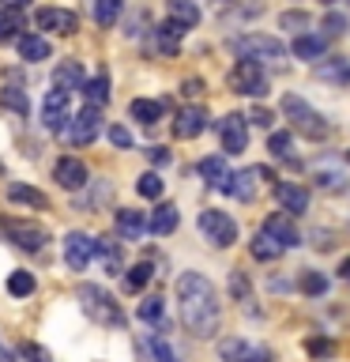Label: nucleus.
Here are the masks:
<instances>
[{"mask_svg": "<svg viewBox=\"0 0 350 362\" xmlns=\"http://www.w3.org/2000/svg\"><path fill=\"white\" fill-rule=\"evenodd\" d=\"M177 302H181V317H185L192 336L207 339L219 332V294H215L211 279H203L200 272L177 276Z\"/></svg>", "mask_w": 350, "mask_h": 362, "instance_id": "obj_1", "label": "nucleus"}, {"mask_svg": "<svg viewBox=\"0 0 350 362\" xmlns=\"http://www.w3.org/2000/svg\"><path fill=\"white\" fill-rule=\"evenodd\" d=\"M79 305H83V313L98 325H109V328L124 325V313H121V305L113 302V294L95 287V283H83V287H79Z\"/></svg>", "mask_w": 350, "mask_h": 362, "instance_id": "obj_2", "label": "nucleus"}, {"mask_svg": "<svg viewBox=\"0 0 350 362\" xmlns=\"http://www.w3.org/2000/svg\"><path fill=\"white\" fill-rule=\"evenodd\" d=\"M282 113H286V121H290L298 132L309 136V140H327V132H332V124H327L313 106H305L298 95H286V98H282Z\"/></svg>", "mask_w": 350, "mask_h": 362, "instance_id": "obj_3", "label": "nucleus"}, {"mask_svg": "<svg viewBox=\"0 0 350 362\" xmlns=\"http://www.w3.org/2000/svg\"><path fill=\"white\" fill-rule=\"evenodd\" d=\"M234 49L241 61H282V42L279 38H271V34H245V38H237L234 42Z\"/></svg>", "mask_w": 350, "mask_h": 362, "instance_id": "obj_4", "label": "nucleus"}, {"mask_svg": "<svg viewBox=\"0 0 350 362\" xmlns=\"http://www.w3.org/2000/svg\"><path fill=\"white\" fill-rule=\"evenodd\" d=\"M200 234L207 238L215 249H226V245L237 242V223H234L226 211L207 208V211H200Z\"/></svg>", "mask_w": 350, "mask_h": 362, "instance_id": "obj_5", "label": "nucleus"}, {"mask_svg": "<svg viewBox=\"0 0 350 362\" xmlns=\"http://www.w3.org/2000/svg\"><path fill=\"white\" fill-rule=\"evenodd\" d=\"M230 87L237 90V95H267V79H264V68H260L256 61H237L234 72H230Z\"/></svg>", "mask_w": 350, "mask_h": 362, "instance_id": "obj_6", "label": "nucleus"}, {"mask_svg": "<svg viewBox=\"0 0 350 362\" xmlns=\"http://www.w3.org/2000/svg\"><path fill=\"white\" fill-rule=\"evenodd\" d=\"M4 234L19 249H27V253H38V249L49 242V230L38 226V223H27V219H4Z\"/></svg>", "mask_w": 350, "mask_h": 362, "instance_id": "obj_7", "label": "nucleus"}, {"mask_svg": "<svg viewBox=\"0 0 350 362\" xmlns=\"http://www.w3.org/2000/svg\"><path fill=\"white\" fill-rule=\"evenodd\" d=\"M95 253H98V242L90 234L72 230L64 238V260H68V268H72V272H83L90 260H95Z\"/></svg>", "mask_w": 350, "mask_h": 362, "instance_id": "obj_8", "label": "nucleus"}, {"mask_svg": "<svg viewBox=\"0 0 350 362\" xmlns=\"http://www.w3.org/2000/svg\"><path fill=\"white\" fill-rule=\"evenodd\" d=\"M42 124L49 132H64L68 124H72V117H68V90L53 87L49 95L42 98Z\"/></svg>", "mask_w": 350, "mask_h": 362, "instance_id": "obj_9", "label": "nucleus"}, {"mask_svg": "<svg viewBox=\"0 0 350 362\" xmlns=\"http://www.w3.org/2000/svg\"><path fill=\"white\" fill-rule=\"evenodd\" d=\"M219 140L226 147V155H241L245 144H248V117L241 113H226L219 121Z\"/></svg>", "mask_w": 350, "mask_h": 362, "instance_id": "obj_10", "label": "nucleus"}, {"mask_svg": "<svg viewBox=\"0 0 350 362\" xmlns=\"http://www.w3.org/2000/svg\"><path fill=\"white\" fill-rule=\"evenodd\" d=\"M98 129H102V113L95 106H83L72 117V124H68V140H72L76 147H83V144H90L98 136Z\"/></svg>", "mask_w": 350, "mask_h": 362, "instance_id": "obj_11", "label": "nucleus"}, {"mask_svg": "<svg viewBox=\"0 0 350 362\" xmlns=\"http://www.w3.org/2000/svg\"><path fill=\"white\" fill-rule=\"evenodd\" d=\"M34 23H38V30H53V34H76L79 27L76 11H68V8H38Z\"/></svg>", "mask_w": 350, "mask_h": 362, "instance_id": "obj_12", "label": "nucleus"}, {"mask_svg": "<svg viewBox=\"0 0 350 362\" xmlns=\"http://www.w3.org/2000/svg\"><path fill=\"white\" fill-rule=\"evenodd\" d=\"M207 129V110L203 106H185L174 121V136L177 140H196V136Z\"/></svg>", "mask_w": 350, "mask_h": 362, "instance_id": "obj_13", "label": "nucleus"}, {"mask_svg": "<svg viewBox=\"0 0 350 362\" xmlns=\"http://www.w3.org/2000/svg\"><path fill=\"white\" fill-rule=\"evenodd\" d=\"M219 358L222 362H267V355L248 339H222L219 344Z\"/></svg>", "mask_w": 350, "mask_h": 362, "instance_id": "obj_14", "label": "nucleus"}, {"mask_svg": "<svg viewBox=\"0 0 350 362\" xmlns=\"http://www.w3.org/2000/svg\"><path fill=\"white\" fill-rule=\"evenodd\" d=\"M53 177H56V185H61V189L76 192V189L87 185V166L79 163V158H61V163L53 166Z\"/></svg>", "mask_w": 350, "mask_h": 362, "instance_id": "obj_15", "label": "nucleus"}, {"mask_svg": "<svg viewBox=\"0 0 350 362\" xmlns=\"http://www.w3.org/2000/svg\"><path fill=\"white\" fill-rule=\"evenodd\" d=\"M200 177L207 181L211 189H222V192H230V185H234V170L226 166V158H219V155L203 158V163H200Z\"/></svg>", "mask_w": 350, "mask_h": 362, "instance_id": "obj_16", "label": "nucleus"}, {"mask_svg": "<svg viewBox=\"0 0 350 362\" xmlns=\"http://www.w3.org/2000/svg\"><path fill=\"white\" fill-rule=\"evenodd\" d=\"M275 197H279V204H282V211H286V215H305V211H309V189L294 185V181L275 185Z\"/></svg>", "mask_w": 350, "mask_h": 362, "instance_id": "obj_17", "label": "nucleus"}, {"mask_svg": "<svg viewBox=\"0 0 350 362\" xmlns=\"http://www.w3.org/2000/svg\"><path fill=\"white\" fill-rule=\"evenodd\" d=\"M264 234L271 238V242H279L282 249H294V245L301 242V238H298V230L290 226V219H282V215H271V219L264 223Z\"/></svg>", "mask_w": 350, "mask_h": 362, "instance_id": "obj_18", "label": "nucleus"}, {"mask_svg": "<svg viewBox=\"0 0 350 362\" xmlns=\"http://www.w3.org/2000/svg\"><path fill=\"white\" fill-rule=\"evenodd\" d=\"M83 64L79 61H64V64H56V72H53V87H61V90H83Z\"/></svg>", "mask_w": 350, "mask_h": 362, "instance_id": "obj_19", "label": "nucleus"}, {"mask_svg": "<svg viewBox=\"0 0 350 362\" xmlns=\"http://www.w3.org/2000/svg\"><path fill=\"white\" fill-rule=\"evenodd\" d=\"M166 11H169V23H177V27H185V30L200 23L196 0H166Z\"/></svg>", "mask_w": 350, "mask_h": 362, "instance_id": "obj_20", "label": "nucleus"}, {"mask_svg": "<svg viewBox=\"0 0 350 362\" xmlns=\"http://www.w3.org/2000/svg\"><path fill=\"white\" fill-rule=\"evenodd\" d=\"M147 226H151V223L143 219V211H132V208L117 211V234H121V238H128V242H135V238H143Z\"/></svg>", "mask_w": 350, "mask_h": 362, "instance_id": "obj_21", "label": "nucleus"}, {"mask_svg": "<svg viewBox=\"0 0 350 362\" xmlns=\"http://www.w3.org/2000/svg\"><path fill=\"white\" fill-rule=\"evenodd\" d=\"M324 49H327L324 34H301V38H294V57L298 61H316V57H324Z\"/></svg>", "mask_w": 350, "mask_h": 362, "instance_id": "obj_22", "label": "nucleus"}, {"mask_svg": "<svg viewBox=\"0 0 350 362\" xmlns=\"http://www.w3.org/2000/svg\"><path fill=\"white\" fill-rule=\"evenodd\" d=\"M316 76H320L324 83H335V87H343V83H350V61H343V57H332V61H320V68H316Z\"/></svg>", "mask_w": 350, "mask_h": 362, "instance_id": "obj_23", "label": "nucleus"}, {"mask_svg": "<svg viewBox=\"0 0 350 362\" xmlns=\"http://www.w3.org/2000/svg\"><path fill=\"white\" fill-rule=\"evenodd\" d=\"M16 49H19L23 61H45V57H49V42H45L42 34H23L16 42Z\"/></svg>", "mask_w": 350, "mask_h": 362, "instance_id": "obj_24", "label": "nucleus"}, {"mask_svg": "<svg viewBox=\"0 0 350 362\" xmlns=\"http://www.w3.org/2000/svg\"><path fill=\"white\" fill-rule=\"evenodd\" d=\"M177 223H181V215H177L174 204H158L155 215H151V230H155V234H174Z\"/></svg>", "mask_w": 350, "mask_h": 362, "instance_id": "obj_25", "label": "nucleus"}, {"mask_svg": "<svg viewBox=\"0 0 350 362\" xmlns=\"http://www.w3.org/2000/svg\"><path fill=\"white\" fill-rule=\"evenodd\" d=\"M181 34H185V27H177V23H169V19H166L162 27L155 30V45H158V49H162L166 57H174V53H177Z\"/></svg>", "mask_w": 350, "mask_h": 362, "instance_id": "obj_26", "label": "nucleus"}, {"mask_svg": "<svg viewBox=\"0 0 350 362\" xmlns=\"http://www.w3.org/2000/svg\"><path fill=\"white\" fill-rule=\"evenodd\" d=\"M83 98H87V106L102 110V106L109 102V79H106V76H95V79H87V83H83Z\"/></svg>", "mask_w": 350, "mask_h": 362, "instance_id": "obj_27", "label": "nucleus"}, {"mask_svg": "<svg viewBox=\"0 0 350 362\" xmlns=\"http://www.w3.org/2000/svg\"><path fill=\"white\" fill-rule=\"evenodd\" d=\"M128 113H132V121H140V124H155L158 117H162V102H155V98H135L132 106H128Z\"/></svg>", "mask_w": 350, "mask_h": 362, "instance_id": "obj_28", "label": "nucleus"}, {"mask_svg": "<svg viewBox=\"0 0 350 362\" xmlns=\"http://www.w3.org/2000/svg\"><path fill=\"white\" fill-rule=\"evenodd\" d=\"M90 16L98 27H113L121 19V0H90Z\"/></svg>", "mask_w": 350, "mask_h": 362, "instance_id": "obj_29", "label": "nucleus"}, {"mask_svg": "<svg viewBox=\"0 0 350 362\" xmlns=\"http://www.w3.org/2000/svg\"><path fill=\"white\" fill-rule=\"evenodd\" d=\"M8 200L11 204H27V208H45V192L38 189H30V185H8Z\"/></svg>", "mask_w": 350, "mask_h": 362, "instance_id": "obj_30", "label": "nucleus"}, {"mask_svg": "<svg viewBox=\"0 0 350 362\" xmlns=\"http://www.w3.org/2000/svg\"><path fill=\"white\" fill-rule=\"evenodd\" d=\"M98 257H102V264H106L109 276L121 272V245L113 242V238H98Z\"/></svg>", "mask_w": 350, "mask_h": 362, "instance_id": "obj_31", "label": "nucleus"}, {"mask_svg": "<svg viewBox=\"0 0 350 362\" xmlns=\"http://www.w3.org/2000/svg\"><path fill=\"white\" fill-rule=\"evenodd\" d=\"M151 276H155V268L147 264V260H140V264H132V268H128V276H124V287L135 294V291H143L147 283H151Z\"/></svg>", "mask_w": 350, "mask_h": 362, "instance_id": "obj_32", "label": "nucleus"}, {"mask_svg": "<svg viewBox=\"0 0 350 362\" xmlns=\"http://www.w3.org/2000/svg\"><path fill=\"white\" fill-rule=\"evenodd\" d=\"M248 249H253V257H256V260H275V257L282 253V245H279V242H271L264 230H260L253 242H248Z\"/></svg>", "mask_w": 350, "mask_h": 362, "instance_id": "obj_33", "label": "nucleus"}, {"mask_svg": "<svg viewBox=\"0 0 350 362\" xmlns=\"http://www.w3.org/2000/svg\"><path fill=\"white\" fill-rule=\"evenodd\" d=\"M143 347H147V358H151V362H177L174 347H169L162 336H147V344H143Z\"/></svg>", "mask_w": 350, "mask_h": 362, "instance_id": "obj_34", "label": "nucleus"}, {"mask_svg": "<svg viewBox=\"0 0 350 362\" xmlns=\"http://www.w3.org/2000/svg\"><path fill=\"white\" fill-rule=\"evenodd\" d=\"M260 174V170H241V174H234V185H230V192L237 200H253V192H256V185H253V177Z\"/></svg>", "mask_w": 350, "mask_h": 362, "instance_id": "obj_35", "label": "nucleus"}, {"mask_svg": "<svg viewBox=\"0 0 350 362\" xmlns=\"http://www.w3.org/2000/svg\"><path fill=\"white\" fill-rule=\"evenodd\" d=\"M162 317H166V302L158 298V294H151V298H143V302H140V321L158 325Z\"/></svg>", "mask_w": 350, "mask_h": 362, "instance_id": "obj_36", "label": "nucleus"}, {"mask_svg": "<svg viewBox=\"0 0 350 362\" xmlns=\"http://www.w3.org/2000/svg\"><path fill=\"white\" fill-rule=\"evenodd\" d=\"M30 291H34V276H30V272H11V276H8V294H11V298H27Z\"/></svg>", "mask_w": 350, "mask_h": 362, "instance_id": "obj_37", "label": "nucleus"}, {"mask_svg": "<svg viewBox=\"0 0 350 362\" xmlns=\"http://www.w3.org/2000/svg\"><path fill=\"white\" fill-rule=\"evenodd\" d=\"M313 181H316V185H320V189H343V174H339V170H332V166H316L313 170Z\"/></svg>", "mask_w": 350, "mask_h": 362, "instance_id": "obj_38", "label": "nucleus"}, {"mask_svg": "<svg viewBox=\"0 0 350 362\" xmlns=\"http://www.w3.org/2000/svg\"><path fill=\"white\" fill-rule=\"evenodd\" d=\"M267 151L275 155V158H290V151H294V136H290V132H271Z\"/></svg>", "mask_w": 350, "mask_h": 362, "instance_id": "obj_39", "label": "nucleus"}, {"mask_svg": "<svg viewBox=\"0 0 350 362\" xmlns=\"http://www.w3.org/2000/svg\"><path fill=\"white\" fill-rule=\"evenodd\" d=\"M16 30H23L19 8H0V38H11Z\"/></svg>", "mask_w": 350, "mask_h": 362, "instance_id": "obj_40", "label": "nucleus"}, {"mask_svg": "<svg viewBox=\"0 0 350 362\" xmlns=\"http://www.w3.org/2000/svg\"><path fill=\"white\" fill-rule=\"evenodd\" d=\"M135 192L147 197V200H158V197H162V177H158V174H143L140 181H135Z\"/></svg>", "mask_w": 350, "mask_h": 362, "instance_id": "obj_41", "label": "nucleus"}, {"mask_svg": "<svg viewBox=\"0 0 350 362\" xmlns=\"http://www.w3.org/2000/svg\"><path fill=\"white\" fill-rule=\"evenodd\" d=\"M4 106L8 110H16V113H27L30 110V102H27V90H19V87H4Z\"/></svg>", "mask_w": 350, "mask_h": 362, "instance_id": "obj_42", "label": "nucleus"}, {"mask_svg": "<svg viewBox=\"0 0 350 362\" xmlns=\"http://www.w3.org/2000/svg\"><path fill=\"white\" fill-rule=\"evenodd\" d=\"M301 291L305 294H324L327 291V279L320 276V272H305V276H301Z\"/></svg>", "mask_w": 350, "mask_h": 362, "instance_id": "obj_43", "label": "nucleus"}, {"mask_svg": "<svg viewBox=\"0 0 350 362\" xmlns=\"http://www.w3.org/2000/svg\"><path fill=\"white\" fill-rule=\"evenodd\" d=\"M339 34H346V19L335 16V11H327L324 16V38H339Z\"/></svg>", "mask_w": 350, "mask_h": 362, "instance_id": "obj_44", "label": "nucleus"}, {"mask_svg": "<svg viewBox=\"0 0 350 362\" xmlns=\"http://www.w3.org/2000/svg\"><path fill=\"white\" fill-rule=\"evenodd\" d=\"M109 140L117 147H132V132L124 129V124H109Z\"/></svg>", "mask_w": 350, "mask_h": 362, "instance_id": "obj_45", "label": "nucleus"}, {"mask_svg": "<svg viewBox=\"0 0 350 362\" xmlns=\"http://www.w3.org/2000/svg\"><path fill=\"white\" fill-rule=\"evenodd\" d=\"M230 291H234V298H248V287H245V276L241 272H230Z\"/></svg>", "mask_w": 350, "mask_h": 362, "instance_id": "obj_46", "label": "nucleus"}, {"mask_svg": "<svg viewBox=\"0 0 350 362\" xmlns=\"http://www.w3.org/2000/svg\"><path fill=\"white\" fill-rule=\"evenodd\" d=\"M23 355L34 358V362H53V358H49V351L38 347V344H23Z\"/></svg>", "mask_w": 350, "mask_h": 362, "instance_id": "obj_47", "label": "nucleus"}, {"mask_svg": "<svg viewBox=\"0 0 350 362\" xmlns=\"http://www.w3.org/2000/svg\"><path fill=\"white\" fill-rule=\"evenodd\" d=\"M305 351H309V355H332V344H327V339H305Z\"/></svg>", "mask_w": 350, "mask_h": 362, "instance_id": "obj_48", "label": "nucleus"}, {"mask_svg": "<svg viewBox=\"0 0 350 362\" xmlns=\"http://www.w3.org/2000/svg\"><path fill=\"white\" fill-rule=\"evenodd\" d=\"M147 158H151L155 166H166L169 163V151H166V147H147Z\"/></svg>", "mask_w": 350, "mask_h": 362, "instance_id": "obj_49", "label": "nucleus"}, {"mask_svg": "<svg viewBox=\"0 0 350 362\" xmlns=\"http://www.w3.org/2000/svg\"><path fill=\"white\" fill-rule=\"evenodd\" d=\"M200 90H203V83H200V79H185V83H181V95H185V98H196Z\"/></svg>", "mask_w": 350, "mask_h": 362, "instance_id": "obj_50", "label": "nucleus"}, {"mask_svg": "<svg viewBox=\"0 0 350 362\" xmlns=\"http://www.w3.org/2000/svg\"><path fill=\"white\" fill-rule=\"evenodd\" d=\"M279 23H282V27H305L309 19H305V16H294V11H286V16H282Z\"/></svg>", "mask_w": 350, "mask_h": 362, "instance_id": "obj_51", "label": "nucleus"}, {"mask_svg": "<svg viewBox=\"0 0 350 362\" xmlns=\"http://www.w3.org/2000/svg\"><path fill=\"white\" fill-rule=\"evenodd\" d=\"M248 121H253V124H271V113L267 110H253V113H248Z\"/></svg>", "mask_w": 350, "mask_h": 362, "instance_id": "obj_52", "label": "nucleus"}, {"mask_svg": "<svg viewBox=\"0 0 350 362\" xmlns=\"http://www.w3.org/2000/svg\"><path fill=\"white\" fill-rule=\"evenodd\" d=\"M0 362H16V355H11V351L4 347V339H0Z\"/></svg>", "mask_w": 350, "mask_h": 362, "instance_id": "obj_53", "label": "nucleus"}, {"mask_svg": "<svg viewBox=\"0 0 350 362\" xmlns=\"http://www.w3.org/2000/svg\"><path fill=\"white\" fill-rule=\"evenodd\" d=\"M339 276H343V279H350V257L343 260V264H339Z\"/></svg>", "mask_w": 350, "mask_h": 362, "instance_id": "obj_54", "label": "nucleus"}, {"mask_svg": "<svg viewBox=\"0 0 350 362\" xmlns=\"http://www.w3.org/2000/svg\"><path fill=\"white\" fill-rule=\"evenodd\" d=\"M0 4H4V8H23L27 0H0Z\"/></svg>", "mask_w": 350, "mask_h": 362, "instance_id": "obj_55", "label": "nucleus"}, {"mask_svg": "<svg viewBox=\"0 0 350 362\" xmlns=\"http://www.w3.org/2000/svg\"><path fill=\"white\" fill-rule=\"evenodd\" d=\"M215 4H230V0H215Z\"/></svg>", "mask_w": 350, "mask_h": 362, "instance_id": "obj_56", "label": "nucleus"}, {"mask_svg": "<svg viewBox=\"0 0 350 362\" xmlns=\"http://www.w3.org/2000/svg\"><path fill=\"white\" fill-rule=\"evenodd\" d=\"M346 163H350V151H346Z\"/></svg>", "mask_w": 350, "mask_h": 362, "instance_id": "obj_57", "label": "nucleus"}, {"mask_svg": "<svg viewBox=\"0 0 350 362\" xmlns=\"http://www.w3.org/2000/svg\"><path fill=\"white\" fill-rule=\"evenodd\" d=\"M324 4H332V0H324Z\"/></svg>", "mask_w": 350, "mask_h": 362, "instance_id": "obj_58", "label": "nucleus"}]
</instances>
